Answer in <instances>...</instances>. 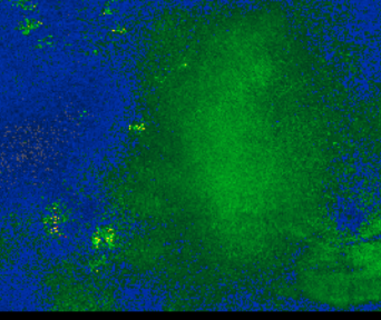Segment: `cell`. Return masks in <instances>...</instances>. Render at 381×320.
Returning <instances> with one entry per match:
<instances>
[{
	"label": "cell",
	"instance_id": "6da1fadb",
	"mask_svg": "<svg viewBox=\"0 0 381 320\" xmlns=\"http://www.w3.org/2000/svg\"><path fill=\"white\" fill-rule=\"evenodd\" d=\"M347 259L351 267L366 272L381 260V240L362 239L353 242L347 249Z\"/></svg>",
	"mask_w": 381,
	"mask_h": 320
},
{
	"label": "cell",
	"instance_id": "7a4b0ae2",
	"mask_svg": "<svg viewBox=\"0 0 381 320\" xmlns=\"http://www.w3.org/2000/svg\"><path fill=\"white\" fill-rule=\"evenodd\" d=\"M359 234L361 239H378L381 236V212H376L367 218L362 222Z\"/></svg>",
	"mask_w": 381,
	"mask_h": 320
},
{
	"label": "cell",
	"instance_id": "3957f363",
	"mask_svg": "<svg viewBox=\"0 0 381 320\" xmlns=\"http://www.w3.org/2000/svg\"><path fill=\"white\" fill-rule=\"evenodd\" d=\"M365 275L368 278L374 280H380L381 282V260L377 262L376 265L369 268L368 270L364 272Z\"/></svg>",
	"mask_w": 381,
	"mask_h": 320
}]
</instances>
